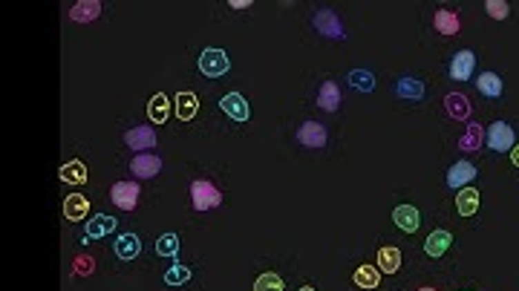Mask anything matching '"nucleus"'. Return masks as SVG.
Listing matches in <instances>:
<instances>
[{
	"instance_id": "f257e3e1",
	"label": "nucleus",
	"mask_w": 519,
	"mask_h": 291,
	"mask_svg": "<svg viewBox=\"0 0 519 291\" xmlns=\"http://www.w3.org/2000/svg\"><path fill=\"white\" fill-rule=\"evenodd\" d=\"M190 202L197 211H210V208H219L222 193L217 185H210L208 179H197L190 185Z\"/></svg>"
},
{
	"instance_id": "f03ea898",
	"label": "nucleus",
	"mask_w": 519,
	"mask_h": 291,
	"mask_svg": "<svg viewBox=\"0 0 519 291\" xmlns=\"http://www.w3.org/2000/svg\"><path fill=\"white\" fill-rule=\"evenodd\" d=\"M513 130H511V124L505 121H493L488 127V133H484V144L493 150V153H505V150H513Z\"/></svg>"
},
{
	"instance_id": "7ed1b4c3",
	"label": "nucleus",
	"mask_w": 519,
	"mask_h": 291,
	"mask_svg": "<svg viewBox=\"0 0 519 291\" xmlns=\"http://www.w3.org/2000/svg\"><path fill=\"white\" fill-rule=\"evenodd\" d=\"M231 70V61L222 50H205L199 55V72L208 75V78H219Z\"/></svg>"
},
{
	"instance_id": "20e7f679",
	"label": "nucleus",
	"mask_w": 519,
	"mask_h": 291,
	"mask_svg": "<svg viewBox=\"0 0 519 291\" xmlns=\"http://www.w3.org/2000/svg\"><path fill=\"white\" fill-rule=\"evenodd\" d=\"M110 199L119 211H133L139 202V185L136 182H116L110 190Z\"/></svg>"
},
{
	"instance_id": "39448f33",
	"label": "nucleus",
	"mask_w": 519,
	"mask_h": 291,
	"mask_svg": "<svg viewBox=\"0 0 519 291\" xmlns=\"http://www.w3.org/2000/svg\"><path fill=\"white\" fill-rule=\"evenodd\" d=\"M219 107H222L225 116L234 119V121H248V116H251V107H248L246 99H242V92H228V95H222V99H219Z\"/></svg>"
},
{
	"instance_id": "423d86ee",
	"label": "nucleus",
	"mask_w": 519,
	"mask_h": 291,
	"mask_svg": "<svg viewBox=\"0 0 519 291\" xmlns=\"http://www.w3.org/2000/svg\"><path fill=\"white\" fill-rule=\"evenodd\" d=\"M159 170H161V159L153 153H139L130 161V173L139 176V179H153V176H159Z\"/></svg>"
},
{
	"instance_id": "0eeeda50",
	"label": "nucleus",
	"mask_w": 519,
	"mask_h": 291,
	"mask_svg": "<svg viewBox=\"0 0 519 291\" xmlns=\"http://www.w3.org/2000/svg\"><path fill=\"white\" fill-rule=\"evenodd\" d=\"M116 228H119L116 217L99 214V217H92L90 222H84V242H90V239H104L107 234H112Z\"/></svg>"
},
{
	"instance_id": "6e6552de",
	"label": "nucleus",
	"mask_w": 519,
	"mask_h": 291,
	"mask_svg": "<svg viewBox=\"0 0 519 291\" xmlns=\"http://www.w3.org/2000/svg\"><path fill=\"white\" fill-rule=\"evenodd\" d=\"M476 179V168L470 165V161H456L450 170H447V188H453V190H462V188H467L470 182Z\"/></svg>"
},
{
	"instance_id": "1a4fd4ad",
	"label": "nucleus",
	"mask_w": 519,
	"mask_h": 291,
	"mask_svg": "<svg viewBox=\"0 0 519 291\" xmlns=\"http://www.w3.org/2000/svg\"><path fill=\"white\" fill-rule=\"evenodd\" d=\"M312 23H315V29L320 32V35H326L332 41H344V26H340V18L335 12H317Z\"/></svg>"
},
{
	"instance_id": "9d476101",
	"label": "nucleus",
	"mask_w": 519,
	"mask_h": 291,
	"mask_svg": "<svg viewBox=\"0 0 519 291\" xmlns=\"http://www.w3.org/2000/svg\"><path fill=\"white\" fill-rule=\"evenodd\" d=\"M297 141L303 148H323L326 144V127L317 121H303L297 130Z\"/></svg>"
},
{
	"instance_id": "9b49d317",
	"label": "nucleus",
	"mask_w": 519,
	"mask_h": 291,
	"mask_svg": "<svg viewBox=\"0 0 519 291\" xmlns=\"http://www.w3.org/2000/svg\"><path fill=\"white\" fill-rule=\"evenodd\" d=\"M473 67H476V55L470 52V50H462V52L453 55V61H450V78L467 81L470 75H473Z\"/></svg>"
},
{
	"instance_id": "f8f14e48",
	"label": "nucleus",
	"mask_w": 519,
	"mask_h": 291,
	"mask_svg": "<svg viewBox=\"0 0 519 291\" xmlns=\"http://www.w3.org/2000/svg\"><path fill=\"white\" fill-rule=\"evenodd\" d=\"M124 141L130 150H153L156 148V133L150 127H133V130L124 133Z\"/></svg>"
},
{
	"instance_id": "ddd939ff",
	"label": "nucleus",
	"mask_w": 519,
	"mask_h": 291,
	"mask_svg": "<svg viewBox=\"0 0 519 291\" xmlns=\"http://www.w3.org/2000/svg\"><path fill=\"white\" fill-rule=\"evenodd\" d=\"M90 214V199L81 197V193H70L67 199H63V217H67L70 222H81L87 219Z\"/></svg>"
},
{
	"instance_id": "4468645a",
	"label": "nucleus",
	"mask_w": 519,
	"mask_h": 291,
	"mask_svg": "<svg viewBox=\"0 0 519 291\" xmlns=\"http://www.w3.org/2000/svg\"><path fill=\"white\" fill-rule=\"evenodd\" d=\"M450 245H453V234L439 228V231H433V234L427 237V242H424V254L433 257V260H439V257L447 254Z\"/></svg>"
},
{
	"instance_id": "2eb2a0df",
	"label": "nucleus",
	"mask_w": 519,
	"mask_h": 291,
	"mask_svg": "<svg viewBox=\"0 0 519 291\" xmlns=\"http://www.w3.org/2000/svg\"><path fill=\"white\" fill-rule=\"evenodd\" d=\"M393 222L398 225L401 231L415 234V231H418V222H421V217H418V211H415L413 205H398L395 211H393Z\"/></svg>"
},
{
	"instance_id": "dca6fc26",
	"label": "nucleus",
	"mask_w": 519,
	"mask_h": 291,
	"mask_svg": "<svg viewBox=\"0 0 519 291\" xmlns=\"http://www.w3.org/2000/svg\"><path fill=\"white\" fill-rule=\"evenodd\" d=\"M141 254V239L136 237V234H121L119 239H116V257L119 260H136V257Z\"/></svg>"
},
{
	"instance_id": "f3484780",
	"label": "nucleus",
	"mask_w": 519,
	"mask_h": 291,
	"mask_svg": "<svg viewBox=\"0 0 519 291\" xmlns=\"http://www.w3.org/2000/svg\"><path fill=\"white\" fill-rule=\"evenodd\" d=\"M173 110H176V119H182V121H190L193 116H197V110H199V101H197V95H193V92H176Z\"/></svg>"
},
{
	"instance_id": "a211bd4d",
	"label": "nucleus",
	"mask_w": 519,
	"mask_h": 291,
	"mask_svg": "<svg viewBox=\"0 0 519 291\" xmlns=\"http://www.w3.org/2000/svg\"><path fill=\"white\" fill-rule=\"evenodd\" d=\"M317 107L326 110V112H335L340 107V90L335 81H323L320 84V92H317Z\"/></svg>"
},
{
	"instance_id": "6ab92c4d",
	"label": "nucleus",
	"mask_w": 519,
	"mask_h": 291,
	"mask_svg": "<svg viewBox=\"0 0 519 291\" xmlns=\"http://www.w3.org/2000/svg\"><path fill=\"white\" fill-rule=\"evenodd\" d=\"M148 116L153 124H165L170 119V101H168V95L165 92H156L150 104H148Z\"/></svg>"
},
{
	"instance_id": "aec40b11",
	"label": "nucleus",
	"mask_w": 519,
	"mask_h": 291,
	"mask_svg": "<svg viewBox=\"0 0 519 291\" xmlns=\"http://www.w3.org/2000/svg\"><path fill=\"white\" fill-rule=\"evenodd\" d=\"M352 280H355V285H358V288L372 291V288L381 285V268L378 265H361L358 271L352 274Z\"/></svg>"
},
{
	"instance_id": "412c9836",
	"label": "nucleus",
	"mask_w": 519,
	"mask_h": 291,
	"mask_svg": "<svg viewBox=\"0 0 519 291\" xmlns=\"http://www.w3.org/2000/svg\"><path fill=\"white\" fill-rule=\"evenodd\" d=\"M433 26H435V32H442V35H456L462 23H459V14L456 12L442 9V12L433 14Z\"/></svg>"
},
{
	"instance_id": "4be33fe9",
	"label": "nucleus",
	"mask_w": 519,
	"mask_h": 291,
	"mask_svg": "<svg viewBox=\"0 0 519 291\" xmlns=\"http://www.w3.org/2000/svg\"><path fill=\"white\" fill-rule=\"evenodd\" d=\"M456 211L462 217H473L479 211V193L476 188H462L459 197H456Z\"/></svg>"
},
{
	"instance_id": "5701e85b",
	"label": "nucleus",
	"mask_w": 519,
	"mask_h": 291,
	"mask_svg": "<svg viewBox=\"0 0 519 291\" xmlns=\"http://www.w3.org/2000/svg\"><path fill=\"white\" fill-rule=\"evenodd\" d=\"M58 176L67 185H84L87 182V168L81 165V161H67V165H61Z\"/></svg>"
},
{
	"instance_id": "b1692460",
	"label": "nucleus",
	"mask_w": 519,
	"mask_h": 291,
	"mask_svg": "<svg viewBox=\"0 0 519 291\" xmlns=\"http://www.w3.org/2000/svg\"><path fill=\"white\" fill-rule=\"evenodd\" d=\"M378 268H381L384 274H395V271L401 268V251H398L395 245L381 248V251H378Z\"/></svg>"
},
{
	"instance_id": "393cba45",
	"label": "nucleus",
	"mask_w": 519,
	"mask_h": 291,
	"mask_svg": "<svg viewBox=\"0 0 519 291\" xmlns=\"http://www.w3.org/2000/svg\"><path fill=\"white\" fill-rule=\"evenodd\" d=\"M476 87H479V92L484 95V99H499V95H502V81H499L496 72H482L479 81H476Z\"/></svg>"
},
{
	"instance_id": "a878e982",
	"label": "nucleus",
	"mask_w": 519,
	"mask_h": 291,
	"mask_svg": "<svg viewBox=\"0 0 519 291\" xmlns=\"http://www.w3.org/2000/svg\"><path fill=\"white\" fill-rule=\"evenodd\" d=\"M444 107L450 112V119H467L470 116V104H467L464 95H459V92H450L447 99H444Z\"/></svg>"
},
{
	"instance_id": "bb28decb",
	"label": "nucleus",
	"mask_w": 519,
	"mask_h": 291,
	"mask_svg": "<svg viewBox=\"0 0 519 291\" xmlns=\"http://www.w3.org/2000/svg\"><path fill=\"white\" fill-rule=\"evenodd\" d=\"M395 92L401 95V99L418 101V99H424V84H421V81H415V78H401L398 87H395Z\"/></svg>"
},
{
	"instance_id": "cd10ccee",
	"label": "nucleus",
	"mask_w": 519,
	"mask_h": 291,
	"mask_svg": "<svg viewBox=\"0 0 519 291\" xmlns=\"http://www.w3.org/2000/svg\"><path fill=\"white\" fill-rule=\"evenodd\" d=\"M482 141H484V130H482L479 124H470V127H467V133H464L462 141H459V148H462L464 153H470V150H476Z\"/></svg>"
},
{
	"instance_id": "c85d7f7f",
	"label": "nucleus",
	"mask_w": 519,
	"mask_h": 291,
	"mask_svg": "<svg viewBox=\"0 0 519 291\" xmlns=\"http://www.w3.org/2000/svg\"><path fill=\"white\" fill-rule=\"evenodd\" d=\"M349 84L355 90H361V92H372V90H375V78H372V72H366V70H352L349 72Z\"/></svg>"
},
{
	"instance_id": "c756f323",
	"label": "nucleus",
	"mask_w": 519,
	"mask_h": 291,
	"mask_svg": "<svg viewBox=\"0 0 519 291\" xmlns=\"http://www.w3.org/2000/svg\"><path fill=\"white\" fill-rule=\"evenodd\" d=\"M156 254L159 257H176L179 254V237L176 234H161L156 242Z\"/></svg>"
},
{
	"instance_id": "7c9ffc66",
	"label": "nucleus",
	"mask_w": 519,
	"mask_h": 291,
	"mask_svg": "<svg viewBox=\"0 0 519 291\" xmlns=\"http://www.w3.org/2000/svg\"><path fill=\"white\" fill-rule=\"evenodd\" d=\"M188 280H190V268L182 265V263H173V265L165 271V283H168V285H182V283H188Z\"/></svg>"
},
{
	"instance_id": "2f4dec72",
	"label": "nucleus",
	"mask_w": 519,
	"mask_h": 291,
	"mask_svg": "<svg viewBox=\"0 0 519 291\" xmlns=\"http://www.w3.org/2000/svg\"><path fill=\"white\" fill-rule=\"evenodd\" d=\"M254 291H283V280L274 271H266V274H260V277H257Z\"/></svg>"
},
{
	"instance_id": "473e14b6",
	"label": "nucleus",
	"mask_w": 519,
	"mask_h": 291,
	"mask_svg": "<svg viewBox=\"0 0 519 291\" xmlns=\"http://www.w3.org/2000/svg\"><path fill=\"white\" fill-rule=\"evenodd\" d=\"M99 12H101L99 3H78L72 6V21H92Z\"/></svg>"
},
{
	"instance_id": "72a5a7b5",
	"label": "nucleus",
	"mask_w": 519,
	"mask_h": 291,
	"mask_svg": "<svg viewBox=\"0 0 519 291\" xmlns=\"http://www.w3.org/2000/svg\"><path fill=\"white\" fill-rule=\"evenodd\" d=\"M484 9H488V14H491V18H496V21H505L508 12H511V6L505 3V0H488Z\"/></svg>"
},
{
	"instance_id": "f704fd0d",
	"label": "nucleus",
	"mask_w": 519,
	"mask_h": 291,
	"mask_svg": "<svg viewBox=\"0 0 519 291\" xmlns=\"http://www.w3.org/2000/svg\"><path fill=\"white\" fill-rule=\"evenodd\" d=\"M90 265H92L90 260H84V263H81V260H78V263H75V268H78V274H90V271H92Z\"/></svg>"
},
{
	"instance_id": "c9c22d12",
	"label": "nucleus",
	"mask_w": 519,
	"mask_h": 291,
	"mask_svg": "<svg viewBox=\"0 0 519 291\" xmlns=\"http://www.w3.org/2000/svg\"><path fill=\"white\" fill-rule=\"evenodd\" d=\"M248 0H231V9H248Z\"/></svg>"
},
{
	"instance_id": "e433bc0d",
	"label": "nucleus",
	"mask_w": 519,
	"mask_h": 291,
	"mask_svg": "<svg viewBox=\"0 0 519 291\" xmlns=\"http://www.w3.org/2000/svg\"><path fill=\"white\" fill-rule=\"evenodd\" d=\"M511 161H513V165L519 168V144H516V148H513V153H511Z\"/></svg>"
},
{
	"instance_id": "4c0bfd02",
	"label": "nucleus",
	"mask_w": 519,
	"mask_h": 291,
	"mask_svg": "<svg viewBox=\"0 0 519 291\" xmlns=\"http://www.w3.org/2000/svg\"><path fill=\"white\" fill-rule=\"evenodd\" d=\"M300 291H315V288H312V285H303V288H300Z\"/></svg>"
},
{
	"instance_id": "58836bf2",
	"label": "nucleus",
	"mask_w": 519,
	"mask_h": 291,
	"mask_svg": "<svg viewBox=\"0 0 519 291\" xmlns=\"http://www.w3.org/2000/svg\"><path fill=\"white\" fill-rule=\"evenodd\" d=\"M418 291H435V288H427V285H424V288H418Z\"/></svg>"
}]
</instances>
